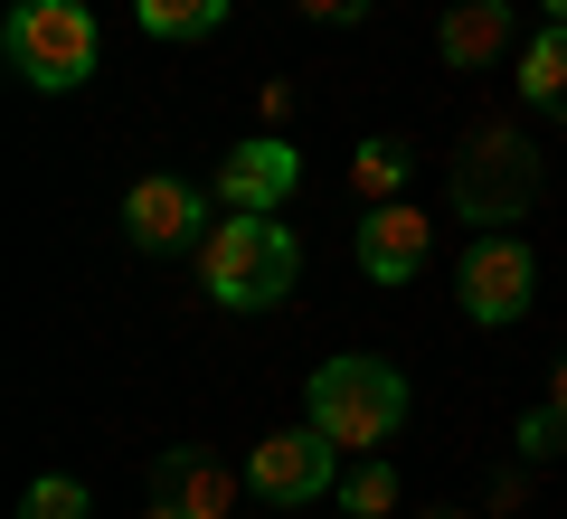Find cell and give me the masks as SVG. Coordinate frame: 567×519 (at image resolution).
Wrapping results in <instances>:
<instances>
[{
  "instance_id": "1",
  "label": "cell",
  "mask_w": 567,
  "mask_h": 519,
  "mask_svg": "<svg viewBox=\"0 0 567 519\" xmlns=\"http://www.w3.org/2000/svg\"><path fill=\"white\" fill-rule=\"evenodd\" d=\"M199 274L227 312H275L293 293V274H303V246H293V227L256 218V208H227V227H208V246H199Z\"/></svg>"
},
{
  "instance_id": "2",
  "label": "cell",
  "mask_w": 567,
  "mask_h": 519,
  "mask_svg": "<svg viewBox=\"0 0 567 519\" xmlns=\"http://www.w3.org/2000/svg\"><path fill=\"white\" fill-rule=\"evenodd\" d=\"M312 425H322L341 454H379L406 425V378L388 360H331L312 369Z\"/></svg>"
},
{
  "instance_id": "3",
  "label": "cell",
  "mask_w": 567,
  "mask_h": 519,
  "mask_svg": "<svg viewBox=\"0 0 567 519\" xmlns=\"http://www.w3.org/2000/svg\"><path fill=\"white\" fill-rule=\"evenodd\" d=\"M0 48H10V66H20L29 85L66 95V85L95 76V10H85V0H20L10 29H0Z\"/></svg>"
},
{
  "instance_id": "4",
  "label": "cell",
  "mask_w": 567,
  "mask_h": 519,
  "mask_svg": "<svg viewBox=\"0 0 567 519\" xmlns=\"http://www.w3.org/2000/svg\"><path fill=\"white\" fill-rule=\"evenodd\" d=\"M529 199H539V152H529L520 133H502V123H492V133H473V152L454 160V208H464L473 227H492V237H502Z\"/></svg>"
},
{
  "instance_id": "5",
  "label": "cell",
  "mask_w": 567,
  "mask_h": 519,
  "mask_svg": "<svg viewBox=\"0 0 567 519\" xmlns=\"http://www.w3.org/2000/svg\"><path fill=\"white\" fill-rule=\"evenodd\" d=\"M529 283H539V264H529L520 237H473V246H464V274H454V293H464V312L483 321V331H502V321L529 312Z\"/></svg>"
},
{
  "instance_id": "6",
  "label": "cell",
  "mask_w": 567,
  "mask_h": 519,
  "mask_svg": "<svg viewBox=\"0 0 567 519\" xmlns=\"http://www.w3.org/2000/svg\"><path fill=\"white\" fill-rule=\"evenodd\" d=\"M331 454H341V444L322 435V425H293V435H265L256 454H246V481H256L265 500H312V491H331Z\"/></svg>"
},
{
  "instance_id": "7",
  "label": "cell",
  "mask_w": 567,
  "mask_h": 519,
  "mask_svg": "<svg viewBox=\"0 0 567 519\" xmlns=\"http://www.w3.org/2000/svg\"><path fill=\"white\" fill-rule=\"evenodd\" d=\"M227 500H237V473H218L199 444H171L152 463V519H227Z\"/></svg>"
},
{
  "instance_id": "8",
  "label": "cell",
  "mask_w": 567,
  "mask_h": 519,
  "mask_svg": "<svg viewBox=\"0 0 567 519\" xmlns=\"http://www.w3.org/2000/svg\"><path fill=\"white\" fill-rule=\"evenodd\" d=\"M293 180H303V160H293V142H275V133L237 142V152L218 160V199L227 208H256V218H275V208L293 199Z\"/></svg>"
},
{
  "instance_id": "9",
  "label": "cell",
  "mask_w": 567,
  "mask_h": 519,
  "mask_svg": "<svg viewBox=\"0 0 567 519\" xmlns=\"http://www.w3.org/2000/svg\"><path fill=\"white\" fill-rule=\"evenodd\" d=\"M123 227H133L142 256H171V246H189L208 227V199L189 180H133L123 189Z\"/></svg>"
},
{
  "instance_id": "10",
  "label": "cell",
  "mask_w": 567,
  "mask_h": 519,
  "mask_svg": "<svg viewBox=\"0 0 567 519\" xmlns=\"http://www.w3.org/2000/svg\"><path fill=\"white\" fill-rule=\"evenodd\" d=\"M425 246H435V218H416L406 199H388V208L360 218V274L369 283H406L425 264Z\"/></svg>"
},
{
  "instance_id": "11",
  "label": "cell",
  "mask_w": 567,
  "mask_h": 519,
  "mask_svg": "<svg viewBox=\"0 0 567 519\" xmlns=\"http://www.w3.org/2000/svg\"><path fill=\"white\" fill-rule=\"evenodd\" d=\"M502 48H511V0H454L445 29H435V58L464 66V76H473V66H492Z\"/></svg>"
},
{
  "instance_id": "12",
  "label": "cell",
  "mask_w": 567,
  "mask_h": 519,
  "mask_svg": "<svg viewBox=\"0 0 567 519\" xmlns=\"http://www.w3.org/2000/svg\"><path fill=\"white\" fill-rule=\"evenodd\" d=\"M406 180H416V152H406L398 133H379V142H360V152H350V199H360V208H388Z\"/></svg>"
},
{
  "instance_id": "13",
  "label": "cell",
  "mask_w": 567,
  "mask_h": 519,
  "mask_svg": "<svg viewBox=\"0 0 567 519\" xmlns=\"http://www.w3.org/2000/svg\"><path fill=\"white\" fill-rule=\"evenodd\" d=\"M520 95L539 104V114H558V123H567V20H548L539 39L520 48Z\"/></svg>"
},
{
  "instance_id": "14",
  "label": "cell",
  "mask_w": 567,
  "mask_h": 519,
  "mask_svg": "<svg viewBox=\"0 0 567 519\" xmlns=\"http://www.w3.org/2000/svg\"><path fill=\"white\" fill-rule=\"evenodd\" d=\"M133 20L152 29V39H208V29L227 20V0H133Z\"/></svg>"
},
{
  "instance_id": "15",
  "label": "cell",
  "mask_w": 567,
  "mask_h": 519,
  "mask_svg": "<svg viewBox=\"0 0 567 519\" xmlns=\"http://www.w3.org/2000/svg\"><path fill=\"white\" fill-rule=\"evenodd\" d=\"M341 510H350V519H388V510H398V473H388L379 454H360V463L341 473Z\"/></svg>"
},
{
  "instance_id": "16",
  "label": "cell",
  "mask_w": 567,
  "mask_h": 519,
  "mask_svg": "<svg viewBox=\"0 0 567 519\" xmlns=\"http://www.w3.org/2000/svg\"><path fill=\"white\" fill-rule=\"evenodd\" d=\"M20 519H85V481H66V473H48V481H29V500H20Z\"/></svg>"
},
{
  "instance_id": "17",
  "label": "cell",
  "mask_w": 567,
  "mask_h": 519,
  "mask_svg": "<svg viewBox=\"0 0 567 519\" xmlns=\"http://www.w3.org/2000/svg\"><path fill=\"white\" fill-rule=\"evenodd\" d=\"M520 454H567V416H558V406H529V416H520Z\"/></svg>"
},
{
  "instance_id": "18",
  "label": "cell",
  "mask_w": 567,
  "mask_h": 519,
  "mask_svg": "<svg viewBox=\"0 0 567 519\" xmlns=\"http://www.w3.org/2000/svg\"><path fill=\"white\" fill-rule=\"evenodd\" d=\"M293 10H303V20H331V29H350L369 10V0H293Z\"/></svg>"
},
{
  "instance_id": "19",
  "label": "cell",
  "mask_w": 567,
  "mask_h": 519,
  "mask_svg": "<svg viewBox=\"0 0 567 519\" xmlns=\"http://www.w3.org/2000/svg\"><path fill=\"white\" fill-rule=\"evenodd\" d=\"M548 406H558V416H567V360H558V378H548Z\"/></svg>"
},
{
  "instance_id": "20",
  "label": "cell",
  "mask_w": 567,
  "mask_h": 519,
  "mask_svg": "<svg viewBox=\"0 0 567 519\" xmlns=\"http://www.w3.org/2000/svg\"><path fill=\"white\" fill-rule=\"evenodd\" d=\"M539 10H548V20H567V0H539Z\"/></svg>"
}]
</instances>
